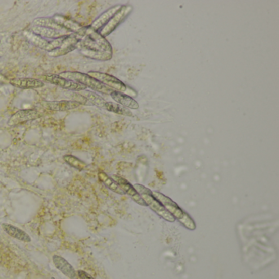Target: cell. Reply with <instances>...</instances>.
Instances as JSON below:
<instances>
[{
	"label": "cell",
	"mask_w": 279,
	"mask_h": 279,
	"mask_svg": "<svg viewBox=\"0 0 279 279\" xmlns=\"http://www.w3.org/2000/svg\"><path fill=\"white\" fill-rule=\"evenodd\" d=\"M3 230L7 233L8 235L14 237L15 239L19 240L21 242H31V238L29 234H27L25 231L22 230L18 227L14 226L10 224L4 223L2 224Z\"/></svg>",
	"instance_id": "19"
},
{
	"label": "cell",
	"mask_w": 279,
	"mask_h": 279,
	"mask_svg": "<svg viewBox=\"0 0 279 279\" xmlns=\"http://www.w3.org/2000/svg\"><path fill=\"white\" fill-rule=\"evenodd\" d=\"M24 35L31 44L38 47L39 49L46 51L48 53H51L62 46L64 39L66 37V36H64V37L57 39V40H47V39L40 37L39 35H35L30 31H25Z\"/></svg>",
	"instance_id": "7"
},
{
	"label": "cell",
	"mask_w": 279,
	"mask_h": 279,
	"mask_svg": "<svg viewBox=\"0 0 279 279\" xmlns=\"http://www.w3.org/2000/svg\"><path fill=\"white\" fill-rule=\"evenodd\" d=\"M9 84L14 86L16 88H23V89H34L44 87V84L41 80L32 78H18L9 80Z\"/></svg>",
	"instance_id": "17"
},
{
	"label": "cell",
	"mask_w": 279,
	"mask_h": 279,
	"mask_svg": "<svg viewBox=\"0 0 279 279\" xmlns=\"http://www.w3.org/2000/svg\"><path fill=\"white\" fill-rule=\"evenodd\" d=\"M112 178L117 182V184L122 189L124 194L130 196V198H132L133 200H134L137 204H139V206L147 207V205L144 203V201L142 199L139 194H138V192L134 189V186L130 184V182H128L126 179L118 175H114L112 177Z\"/></svg>",
	"instance_id": "11"
},
{
	"label": "cell",
	"mask_w": 279,
	"mask_h": 279,
	"mask_svg": "<svg viewBox=\"0 0 279 279\" xmlns=\"http://www.w3.org/2000/svg\"><path fill=\"white\" fill-rule=\"evenodd\" d=\"M88 75L94 79H97L98 81L101 82L102 84L112 88L114 91L122 92L131 98L134 97L137 95V92L134 89L126 85L123 82L115 76L108 75L106 73L99 72V71H89Z\"/></svg>",
	"instance_id": "5"
},
{
	"label": "cell",
	"mask_w": 279,
	"mask_h": 279,
	"mask_svg": "<svg viewBox=\"0 0 279 279\" xmlns=\"http://www.w3.org/2000/svg\"><path fill=\"white\" fill-rule=\"evenodd\" d=\"M30 31L35 35H39L40 37L47 39V40H57V39H60L64 36H68L72 34L67 31H56L53 29L38 27V26H33L31 27Z\"/></svg>",
	"instance_id": "13"
},
{
	"label": "cell",
	"mask_w": 279,
	"mask_h": 279,
	"mask_svg": "<svg viewBox=\"0 0 279 279\" xmlns=\"http://www.w3.org/2000/svg\"><path fill=\"white\" fill-rule=\"evenodd\" d=\"M134 189L138 192L142 199L144 201L147 206L151 208L154 212H156L160 217L169 222H174L175 218L169 213L165 207H163L161 203L157 199L154 198L152 195V192L150 189L146 188L142 184H135L134 186Z\"/></svg>",
	"instance_id": "3"
},
{
	"label": "cell",
	"mask_w": 279,
	"mask_h": 279,
	"mask_svg": "<svg viewBox=\"0 0 279 279\" xmlns=\"http://www.w3.org/2000/svg\"><path fill=\"white\" fill-rule=\"evenodd\" d=\"M42 78L45 81L49 82L50 84H55L60 88L69 89V90L80 92V91L86 90V88H87L85 86L80 83L69 80V79H65L63 77L57 75L47 74V75H42Z\"/></svg>",
	"instance_id": "8"
},
{
	"label": "cell",
	"mask_w": 279,
	"mask_h": 279,
	"mask_svg": "<svg viewBox=\"0 0 279 279\" xmlns=\"http://www.w3.org/2000/svg\"><path fill=\"white\" fill-rule=\"evenodd\" d=\"M53 19L66 31L80 35L82 37H84L85 35L86 27H82L78 22L60 15H56L55 17H53Z\"/></svg>",
	"instance_id": "12"
},
{
	"label": "cell",
	"mask_w": 279,
	"mask_h": 279,
	"mask_svg": "<svg viewBox=\"0 0 279 279\" xmlns=\"http://www.w3.org/2000/svg\"><path fill=\"white\" fill-rule=\"evenodd\" d=\"M44 105L49 110L56 112H66L73 110L79 108L80 104L73 100H60V101H48L44 103Z\"/></svg>",
	"instance_id": "16"
},
{
	"label": "cell",
	"mask_w": 279,
	"mask_h": 279,
	"mask_svg": "<svg viewBox=\"0 0 279 279\" xmlns=\"http://www.w3.org/2000/svg\"><path fill=\"white\" fill-rule=\"evenodd\" d=\"M98 176H99V180L101 181L108 189H110L116 194H121V195L125 194L124 192L122 191V189L117 184V182L113 178L109 177L108 174H105L104 172H99Z\"/></svg>",
	"instance_id": "20"
},
{
	"label": "cell",
	"mask_w": 279,
	"mask_h": 279,
	"mask_svg": "<svg viewBox=\"0 0 279 279\" xmlns=\"http://www.w3.org/2000/svg\"><path fill=\"white\" fill-rule=\"evenodd\" d=\"M34 26L46 27V28L53 29L56 31H66L62 28L53 18H38L33 21ZM70 32V31H69Z\"/></svg>",
	"instance_id": "21"
},
{
	"label": "cell",
	"mask_w": 279,
	"mask_h": 279,
	"mask_svg": "<svg viewBox=\"0 0 279 279\" xmlns=\"http://www.w3.org/2000/svg\"><path fill=\"white\" fill-rule=\"evenodd\" d=\"M42 112L37 109H23L14 113L8 121L9 126H17L19 124L25 123L27 121H33L36 119L44 117Z\"/></svg>",
	"instance_id": "9"
},
{
	"label": "cell",
	"mask_w": 279,
	"mask_h": 279,
	"mask_svg": "<svg viewBox=\"0 0 279 279\" xmlns=\"http://www.w3.org/2000/svg\"><path fill=\"white\" fill-rule=\"evenodd\" d=\"M82 36L76 35V34H71V35L66 36L64 39L62 46L56 49V50L49 53L51 57H62L66 55L67 53L72 52L73 50L77 49V45L82 39Z\"/></svg>",
	"instance_id": "10"
},
{
	"label": "cell",
	"mask_w": 279,
	"mask_h": 279,
	"mask_svg": "<svg viewBox=\"0 0 279 279\" xmlns=\"http://www.w3.org/2000/svg\"><path fill=\"white\" fill-rule=\"evenodd\" d=\"M104 108L106 110L114 112L117 114L122 115V116H126V117H133V113L130 109H128V108H125L123 106L120 105L117 103L106 102L104 104Z\"/></svg>",
	"instance_id": "23"
},
{
	"label": "cell",
	"mask_w": 279,
	"mask_h": 279,
	"mask_svg": "<svg viewBox=\"0 0 279 279\" xmlns=\"http://www.w3.org/2000/svg\"><path fill=\"white\" fill-rule=\"evenodd\" d=\"M63 160L70 166L75 168L78 170H80V171L84 170L87 167L86 163H84L81 160H79V158H77L76 156H72V155H65L63 156Z\"/></svg>",
	"instance_id": "24"
},
{
	"label": "cell",
	"mask_w": 279,
	"mask_h": 279,
	"mask_svg": "<svg viewBox=\"0 0 279 279\" xmlns=\"http://www.w3.org/2000/svg\"><path fill=\"white\" fill-rule=\"evenodd\" d=\"M77 49L112 53L110 43L106 40V38L102 36L99 31L92 30L90 27H86L85 35L79 41Z\"/></svg>",
	"instance_id": "1"
},
{
	"label": "cell",
	"mask_w": 279,
	"mask_h": 279,
	"mask_svg": "<svg viewBox=\"0 0 279 279\" xmlns=\"http://www.w3.org/2000/svg\"><path fill=\"white\" fill-rule=\"evenodd\" d=\"M53 262L56 268L62 272L66 277L70 279H79L78 273L73 266L66 259L60 255H54L53 256Z\"/></svg>",
	"instance_id": "14"
},
{
	"label": "cell",
	"mask_w": 279,
	"mask_h": 279,
	"mask_svg": "<svg viewBox=\"0 0 279 279\" xmlns=\"http://www.w3.org/2000/svg\"><path fill=\"white\" fill-rule=\"evenodd\" d=\"M80 95H83L87 99L88 105L96 106L98 108H104L106 101L97 94L91 91L83 90L80 91Z\"/></svg>",
	"instance_id": "22"
},
{
	"label": "cell",
	"mask_w": 279,
	"mask_h": 279,
	"mask_svg": "<svg viewBox=\"0 0 279 279\" xmlns=\"http://www.w3.org/2000/svg\"><path fill=\"white\" fill-rule=\"evenodd\" d=\"M110 96L117 104L123 106V107L128 108V109L138 110L139 108V103L135 99L125 95V94L117 92V91H113L111 94Z\"/></svg>",
	"instance_id": "18"
},
{
	"label": "cell",
	"mask_w": 279,
	"mask_h": 279,
	"mask_svg": "<svg viewBox=\"0 0 279 279\" xmlns=\"http://www.w3.org/2000/svg\"><path fill=\"white\" fill-rule=\"evenodd\" d=\"M59 76L63 77L65 79L73 81L78 82L86 88H89L96 92L105 94V95H111L113 92L112 88H109L105 84H102L101 82L98 81L97 79H94L89 76L88 74L84 73L77 72V71H66L60 74Z\"/></svg>",
	"instance_id": "4"
},
{
	"label": "cell",
	"mask_w": 279,
	"mask_h": 279,
	"mask_svg": "<svg viewBox=\"0 0 279 279\" xmlns=\"http://www.w3.org/2000/svg\"><path fill=\"white\" fill-rule=\"evenodd\" d=\"M152 195L161 203L163 207H165L169 213L171 214L172 216L175 218V220H178L180 222L182 226H184L189 230H195L196 224L193 219L187 212L181 209L180 207H178V205L174 203L171 198L157 191L152 192Z\"/></svg>",
	"instance_id": "2"
},
{
	"label": "cell",
	"mask_w": 279,
	"mask_h": 279,
	"mask_svg": "<svg viewBox=\"0 0 279 279\" xmlns=\"http://www.w3.org/2000/svg\"><path fill=\"white\" fill-rule=\"evenodd\" d=\"M132 10L133 7L131 5H122L121 9L112 17V19L108 22V24L104 26L99 31V34L102 36H104V38L107 37L108 35H110L112 32H113L120 25L122 24V22L126 20V18L129 17V15L131 14Z\"/></svg>",
	"instance_id": "6"
},
{
	"label": "cell",
	"mask_w": 279,
	"mask_h": 279,
	"mask_svg": "<svg viewBox=\"0 0 279 279\" xmlns=\"http://www.w3.org/2000/svg\"><path fill=\"white\" fill-rule=\"evenodd\" d=\"M77 273H78L79 279H95L92 278V277H91L88 273L83 270H79L77 272Z\"/></svg>",
	"instance_id": "25"
},
{
	"label": "cell",
	"mask_w": 279,
	"mask_h": 279,
	"mask_svg": "<svg viewBox=\"0 0 279 279\" xmlns=\"http://www.w3.org/2000/svg\"><path fill=\"white\" fill-rule=\"evenodd\" d=\"M122 7V5H115L110 9L106 10L104 13L96 18L89 27L96 31H99L104 26L108 24V22L112 19V17L117 14V12Z\"/></svg>",
	"instance_id": "15"
}]
</instances>
